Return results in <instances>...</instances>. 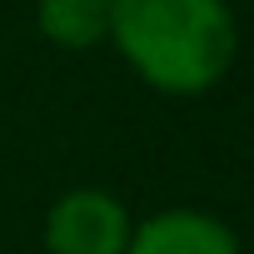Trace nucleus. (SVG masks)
Instances as JSON below:
<instances>
[{"label":"nucleus","mask_w":254,"mask_h":254,"mask_svg":"<svg viewBox=\"0 0 254 254\" xmlns=\"http://www.w3.org/2000/svg\"><path fill=\"white\" fill-rule=\"evenodd\" d=\"M115 55L155 95L199 100L239 55V20L229 0H110Z\"/></svg>","instance_id":"nucleus-1"},{"label":"nucleus","mask_w":254,"mask_h":254,"mask_svg":"<svg viewBox=\"0 0 254 254\" xmlns=\"http://www.w3.org/2000/svg\"><path fill=\"white\" fill-rule=\"evenodd\" d=\"M130 229L135 219L120 194L100 185H75L45 209L40 239H45V254H125Z\"/></svg>","instance_id":"nucleus-2"},{"label":"nucleus","mask_w":254,"mask_h":254,"mask_svg":"<svg viewBox=\"0 0 254 254\" xmlns=\"http://www.w3.org/2000/svg\"><path fill=\"white\" fill-rule=\"evenodd\" d=\"M125 254H244V244L229 219L194 204H165L135 219Z\"/></svg>","instance_id":"nucleus-3"},{"label":"nucleus","mask_w":254,"mask_h":254,"mask_svg":"<svg viewBox=\"0 0 254 254\" xmlns=\"http://www.w3.org/2000/svg\"><path fill=\"white\" fill-rule=\"evenodd\" d=\"M35 30L70 55H90L110 40V0H35Z\"/></svg>","instance_id":"nucleus-4"}]
</instances>
